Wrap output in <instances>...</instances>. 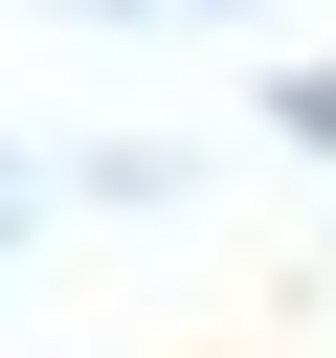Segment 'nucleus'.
<instances>
[{
    "label": "nucleus",
    "instance_id": "nucleus-2",
    "mask_svg": "<svg viewBox=\"0 0 336 358\" xmlns=\"http://www.w3.org/2000/svg\"><path fill=\"white\" fill-rule=\"evenodd\" d=\"M22 201H45V179H22V157H0V246H22Z\"/></svg>",
    "mask_w": 336,
    "mask_h": 358
},
{
    "label": "nucleus",
    "instance_id": "nucleus-4",
    "mask_svg": "<svg viewBox=\"0 0 336 358\" xmlns=\"http://www.w3.org/2000/svg\"><path fill=\"white\" fill-rule=\"evenodd\" d=\"M134 22H157V0H134ZM202 22H269V0H202Z\"/></svg>",
    "mask_w": 336,
    "mask_h": 358
},
{
    "label": "nucleus",
    "instance_id": "nucleus-1",
    "mask_svg": "<svg viewBox=\"0 0 336 358\" xmlns=\"http://www.w3.org/2000/svg\"><path fill=\"white\" fill-rule=\"evenodd\" d=\"M269 157H336V67H269Z\"/></svg>",
    "mask_w": 336,
    "mask_h": 358
},
{
    "label": "nucleus",
    "instance_id": "nucleus-3",
    "mask_svg": "<svg viewBox=\"0 0 336 358\" xmlns=\"http://www.w3.org/2000/svg\"><path fill=\"white\" fill-rule=\"evenodd\" d=\"M45 22H134V0H45Z\"/></svg>",
    "mask_w": 336,
    "mask_h": 358
}]
</instances>
